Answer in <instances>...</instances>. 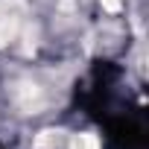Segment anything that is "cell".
Instances as JSON below:
<instances>
[{
	"label": "cell",
	"instance_id": "cell-1",
	"mask_svg": "<svg viewBox=\"0 0 149 149\" xmlns=\"http://www.w3.org/2000/svg\"><path fill=\"white\" fill-rule=\"evenodd\" d=\"M12 97H15V102H18L24 111H35V108L41 105V88H38L35 82H18L15 91H12Z\"/></svg>",
	"mask_w": 149,
	"mask_h": 149
},
{
	"label": "cell",
	"instance_id": "cell-2",
	"mask_svg": "<svg viewBox=\"0 0 149 149\" xmlns=\"http://www.w3.org/2000/svg\"><path fill=\"white\" fill-rule=\"evenodd\" d=\"M18 32V18L15 15H0V47H6Z\"/></svg>",
	"mask_w": 149,
	"mask_h": 149
},
{
	"label": "cell",
	"instance_id": "cell-3",
	"mask_svg": "<svg viewBox=\"0 0 149 149\" xmlns=\"http://www.w3.org/2000/svg\"><path fill=\"white\" fill-rule=\"evenodd\" d=\"M70 149H100V140H97V134L85 132V134H76V137H73Z\"/></svg>",
	"mask_w": 149,
	"mask_h": 149
},
{
	"label": "cell",
	"instance_id": "cell-4",
	"mask_svg": "<svg viewBox=\"0 0 149 149\" xmlns=\"http://www.w3.org/2000/svg\"><path fill=\"white\" fill-rule=\"evenodd\" d=\"M102 6H105L108 12H120V6H123V3H120V0H102Z\"/></svg>",
	"mask_w": 149,
	"mask_h": 149
}]
</instances>
